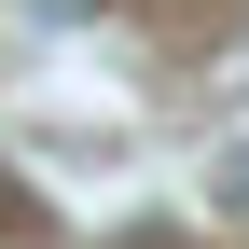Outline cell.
I'll return each mask as SVG.
<instances>
[{
	"instance_id": "6da1fadb",
	"label": "cell",
	"mask_w": 249,
	"mask_h": 249,
	"mask_svg": "<svg viewBox=\"0 0 249 249\" xmlns=\"http://www.w3.org/2000/svg\"><path fill=\"white\" fill-rule=\"evenodd\" d=\"M0 235H28V194H14V166H0Z\"/></svg>"
}]
</instances>
